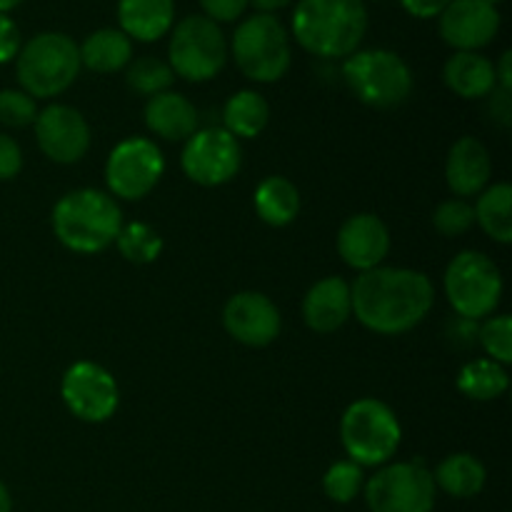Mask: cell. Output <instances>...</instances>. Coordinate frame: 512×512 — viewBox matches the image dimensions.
<instances>
[{
  "label": "cell",
  "mask_w": 512,
  "mask_h": 512,
  "mask_svg": "<svg viewBox=\"0 0 512 512\" xmlns=\"http://www.w3.org/2000/svg\"><path fill=\"white\" fill-rule=\"evenodd\" d=\"M353 315L363 328L378 335H405L418 328L435 305L433 280L420 270H365L350 285Z\"/></svg>",
  "instance_id": "6da1fadb"
},
{
  "label": "cell",
  "mask_w": 512,
  "mask_h": 512,
  "mask_svg": "<svg viewBox=\"0 0 512 512\" xmlns=\"http://www.w3.org/2000/svg\"><path fill=\"white\" fill-rule=\"evenodd\" d=\"M368 20L365 0H298L290 28L305 53L323 60H345L360 50Z\"/></svg>",
  "instance_id": "7a4b0ae2"
},
{
  "label": "cell",
  "mask_w": 512,
  "mask_h": 512,
  "mask_svg": "<svg viewBox=\"0 0 512 512\" xmlns=\"http://www.w3.org/2000/svg\"><path fill=\"white\" fill-rule=\"evenodd\" d=\"M50 223L60 245L73 253L95 255L115 245L123 228V210L110 193L78 188L55 203Z\"/></svg>",
  "instance_id": "3957f363"
},
{
  "label": "cell",
  "mask_w": 512,
  "mask_h": 512,
  "mask_svg": "<svg viewBox=\"0 0 512 512\" xmlns=\"http://www.w3.org/2000/svg\"><path fill=\"white\" fill-rule=\"evenodd\" d=\"M80 50L70 35L48 30L38 33L20 45L15 58V75H18L20 90L35 100H48L63 95L70 85L78 80Z\"/></svg>",
  "instance_id": "277c9868"
},
{
  "label": "cell",
  "mask_w": 512,
  "mask_h": 512,
  "mask_svg": "<svg viewBox=\"0 0 512 512\" xmlns=\"http://www.w3.org/2000/svg\"><path fill=\"white\" fill-rule=\"evenodd\" d=\"M340 443L345 455L360 468H383L403 443V428L388 403L360 398L345 408L340 418Z\"/></svg>",
  "instance_id": "5b68a950"
},
{
  "label": "cell",
  "mask_w": 512,
  "mask_h": 512,
  "mask_svg": "<svg viewBox=\"0 0 512 512\" xmlns=\"http://www.w3.org/2000/svg\"><path fill=\"white\" fill-rule=\"evenodd\" d=\"M340 73L350 93L375 110L398 108L413 93V70L393 50H355L343 60Z\"/></svg>",
  "instance_id": "8992f818"
},
{
  "label": "cell",
  "mask_w": 512,
  "mask_h": 512,
  "mask_svg": "<svg viewBox=\"0 0 512 512\" xmlns=\"http://www.w3.org/2000/svg\"><path fill=\"white\" fill-rule=\"evenodd\" d=\"M228 48L240 73L253 83H278L293 63L288 28L268 13L240 20Z\"/></svg>",
  "instance_id": "52a82bcc"
},
{
  "label": "cell",
  "mask_w": 512,
  "mask_h": 512,
  "mask_svg": "<svg viewBox=\"0 0 512 512\" xmlns=\"http://www.w3.org/2000/svg\"><path fill=\"white\" fill-rule=\"evenodd\" d=\"M228 55L230 48L223 28L205 15H188L170 30L168 65L175 78L208 83L223 73Z\"/></svg>",
  "instance_id": "ba28073f"
},
{
  "label": "cell",
  "mask_w": 512,
  "mask_h": 512,
  "mask_svg": "<svg viewBox=\"0 0 512 512\" xmlns=\"http://www.w3.org/2000/svg\"><path fill=\"white\" fill-rule=\"evenodd\" d=\"M445 298L455 315L480 323L498 310L503 298L500 268L480 250H463L445 268Z\"/></svg>",
  "instance_id": "9c48e42d"
},
{
  "label": "cell",
  "mask_w": 512,
  "mask_h": 512,
  "mask_svg": "<svg viewBox=\"0 0 512 512\" xmlns=\"http://www.w3.org/2000/svg\"><path fill=\"white\" fill-rule=\"evenodd\" d=\"M363 495L370 512H433L438 488L433 473L418 458L383 465L365 480Z\"/></svg>",
  "instance_id": "30bf717a"
},
{
  "label": "cell",
  "mask_w": 512,
  "mask_h": 512,
  "mask_svg": "<svg viewBox=\"0 0 512 512\" xmlns=\"http://www.w3.org/2000/svg\"><path fill=\"white\" fill-rule=\"evenodd\" d=\"M163 173V150L143 135L120 140L105 160V185L115 200H143L153 193Z\"/></svg>",
  "instance_id": "8fae6325"
},
{
  "label": "cell",
  "mask_w": 512,
  "mask_h": 512,
  "mask_svg": "<svg viewBox=\"0 0 512 512\" xmlns=\"http://www.w3.org/2000/svg\"><path fill=\"white\" fill-rule=\"evenodd\" d=\"M180 168L185 178L203 188L230 183L243 168V148L225 128H198L183 145Z\"/></svg>",
  "instance_id": "7c38bea8"
},
{
  "label": "cell",
  "mask_w": 512,
  "mask_h": 512,
  "mask_svg": "<svg viewBox=\"0 0 512 512\" xmlns=\"http://www.w3.org/2000/svg\"><path fill=\"white\" fill-rule=\"evenodd\" d=\"M60 398L75 418L98 425L118 413L120 388L108 368L93 360H78L63 373Z\"/></svg>",
  "instance_id": "4fadbf2b"
},
{
  "label": "cell",
  "mask_w": 512,
  "mask_h": 512,
  "mask_svg": "<svg viewBox=\"0 0 512 512\" xmlns=\"http://www.w3.org/2000/svg\"><path fill=\"white\" fill-rule=\"evenodd\" d=\"M33 130L45 158L58 165L80 163L93 143V133H90L85 115L63 103H53L38 110Z\"/></svg>",
  "instance_id": "5bb4252c"
},
{
  "label": "cell",
  "mask_w": 512,
  "mask_h": 512,
  "mask_svg": "<svg viewBox=\"0 0 512 512\" xmlns=\"http://www.w3.org/2000/svg\"><path fill=\"white\" fill-rule=\"evenodd\" d=\"M223 328L235 343L248 348H265L275 343L283 330L280 310L268 295L258 290L235 293L223 308Z\"/></svg>",
  "instance_id": "9a60e30c"
},
{
  "label": "cell",
  "mask_w": 512,
  "mask_h": 512,
  "mask_svg": "<svg viewBox=\"0 0 512 512\" xmlns=\"http://www.w3.org/2000/svg\"><path fill=\"white\" fill-rule=\"evenodd\" d=\"M500 10L485 0H453L438 18V33L455 53H478L500 33Z\"/></svg>",
  "instance_id": "2e32d148"
},
{
  "label": "cell",
  "mask_w": 512,
  "mask_h": 512,
  "mask_svg": "<svg viewBox=\"0 0 512 512\" xmlns=\"http://www.w3.org/2000/svg\"><path fill=\"white\" fill-rule=\"evenodd\" d=\"M335 248L348 268L365 273L380 268L390 253V230L375 213H355L340 225Z\"/></svg>",
  "instance_id": "e0dca14e"
},
{
  "label": "cell",
  "mask_w": 512,
  "mask_h": 512,
  "mask_svg": "<svg viewBox=\"0 0 512 512\" xmlns=\"http://www.w3.org/2000/svg\"><path fill=\"white\" fill-rule=\"evenodd\" d=\"M493 178V160L488 148L478 138L463 135L455 140L445 160V183L455 198H473L490 185Z\"/></svg>",
  "instance_id": "ac0fdd59"
},
{
  "label": "cell",
  "mask_w": 512,
  "mask_h": 512,
  "mask_svg": "<svg viewBox=\"0 0 512 512\" xmlns=\"http://www.w3.org/2000/svg\"><path fill=\"white\" fill-rule=\"evenodd\" d=\"M353 315L350 283L340 275L318 280L303 298V320L313 333L328 335L343 328Z\"/></svg>",
  "instance_id": "d6986e66"
},
{
  "label": "cell",
  "mask_w": 512,
  "mask_h": 512,
  "mask_svg": "<svg viewBox=\"0 0 512 512\" xmlns=\"http://www.w3.org/2000/svg\"><path fill=\"white\" fill-rule=\"evenodd\" d=\"M145 128L168 143H185L198 130V108L183 93L165 90L148 98L143 110Z\"/></svg>",
  "instance_id": "ffe728a7"
},
{
  "label": "cell",
  "mask_w": 512,
  "mask_h": 512,
  "mask_svg": "<svg viewBox=\"0 0 512 512\" xmlns=\"http://www.w3.org/2000/svg\"><path fill=\"white\" fill-rule=\"evenodd\" d=\"M118 25L130 40L155 43L175 25V0H118Z\"/></svg>",
  "instance_id": "44dd1931"
},
{
  "label": "cell",
  "mask_w": 512,
  "mask_h": 512,
  "mask_svg": "<svg viewBox=\"0 0 512 512\" xmlns=\"http://www.w3.org/2000/svg\"><path fill=\"white\" fill-rule=\"evenodd\" d=\"M443 83L463 100H483L498 88L495 63L483 53H453L443 65Z\"/></svg>",
  "instance_id": "7402d4cb"
},
{
  "label": "cell",
  "mask_w": 512,
  "mask_h": 512,
  "mask_svg": "<svg viewBox=\"0 0 512 512\" xmlns=\"http://www.w3.org/2000/svg\"><path fill=\"white\" fill-rule=\"evenodd\" d=\"M78 50L80 65L100 75L120 73L133 60V40L120 28L95 30L78 45Z\"/></svg>",
  "instance_id": "603a6c76"
},
{
  "label": "cell",
  "mask_w": 512,
  "mask_h": 512,
  "mask_svg": "<svg viewBox=\"0 0 512 512\" xmlns=\"http://www.w3.org/2000/svg\"><path fill=\"white\" fill-rule=\"evenodd\" d=\"M253 208L270 228H285L300 213V193L285 175H268L253 193Z\"/></svg>",
  "instance_id": "cb8c5ba5"
},
{
  "label": "cell",
  "mask_w": 512,
  "mask_h": 512,
  "mask_svg": "<svg viewBox=\"0 0 512 512\" xmlns=\"http://www.w3.org/2000/svg\"><path fill=\"white\" fill-rule=\"evenodd\" d=\"M270 105L258 90H238L223 105V125L233 138L253 140L268 128Z\"/></svg>",
  "instance_id": "d4e9b609"
},
{
  "label": "cell",
  "mask_w": 512,
  "mask_h": 512,
  "mask_svg": "<svg viewBox=\"0 0 512 512\" xmlns=\"http://www.w3.org/2000/svg\"><path fill=\"white\" fill-rule=\"evenodd\" d=\"M433 480L435 488L448 493L450 498L465 500L483 493L488 473H485V465L473 453H453L445 460H440V465L433 473Z\"/></svg>",
  "instance_id": "484cf974"
},
{
  "label": "cell",
  "mask_w": 512,
  "mask_h": 512,
  "mask_svg": "<svg viewBox=\"0 0 512 512\" xmlns=\"http://www.w3.org/2000/svg\"><path fill=\"white\" fill-rule=\"evenodd\" d=\"M475 223L490 240L500 245L512 243V188L510 183H493L478 195L473 205Z\"/></svg>",
  "instance_id": "4316f807"
},
{
  "label": "cell",
  "mask_w": 512,
  "mask_h": 512,
  "mask_svg": "<svg viewBox=\"0 0 512 512\" xmlns=\"http://www.w3.org/2000/svg\"><path fill=\"white\" fill-rule=\"evenodd\" d=\"M455 385L465 398L490 403V400H498L508 393L510 375L505 365L495 363V360L475 358L458 370Z\"/></svg>",
  "instance_id": "83f0119b"
},
{
  "label": "cell",
  "mask_w": 512,
  "mask_h": 512,
  "mask_svg": "<svg viewBox=\"0 0 512 512\" xmlns=\"http://www.w3.org/2000/svg\"><path fill=\"white\" fill-rule=\"evenodd\" d=\"M115 248L128 263L150 265L163 255L165 243L153 225L133 220V223H123L118 238H115Z\"/></svg>",
  "instance_id": "f1b7e54d"
},
{
  "label": "cell",
  "mask_w": 512,
  "mask_h": 512,
  "mask_svg": "<svg viewBox=\"0 0 512 512\" xmlns=\"http://www.w3.org/2000/svg\"><path fill=\"white\" fill-rule=\"evenodd\" d=\"M125 83H128V88L133 93L153 98V95H160L173 88L175 75L165 60L153 58V55H143V58H135L128 63V68H125Z\"/></svg>",
  "instance_id": "f546056e"
},
{
  "label": "cell",
  "mask_w": 512,
  "mask_h": 512,
  "mask_svg": "<svg viewBox=\"0 0 512 512\" xmlns=\"http://www.w3.org/2000/svg\"><path fill=\"white\" fill-rule=\"evenodd\" d=\"M365 488V473L360 465L353 460H338L330 465L323 475V493L328 495L333 503L348 505L363 493Z\"/></svg>",
  "instance_id": "4dcf8cb0"
},
{
  "label": "cell",
  "mask_w": 512,
  "mask_h": 512,
  "mask_svg": "<svg viewBox=\"0 0 512 512\" xmlns=\"http://www.w3.org/2000/svg\"><path fill=\"white\" fill-rule=\"evenodd\" d=\"M478 343L490 360L500 365L512 363V318L510 315H490L480 320Z\"/></svg>",
  "instance_id": "1f68e13d"
},
{
  "label": "cell",
  "mask_w": 512,
  "mask_h": 512,
  "mask_svg": "<svg viewBox=\"0 0 512 512\" xmlns=\"http://www.w3.org/2000/svg\"><path fill=\"white\" fill-rule=\"evenodd\" d=\"M473 225H475L473 205L463 198L443 200L433 213V228L438 230L443 238H458V235H465Z\"/></svg>",
  "instance_id": "d6a6232c"
},
{
  "label": "cell",
  "mask_w": 512,
  "mask_h": 512,
  "mask_svg": "<svg viewBox=\"0 0 512 512\" xmlns=\"http://www.w3.org/2000/svg\"><path fill=\"white\" fill-rule=\"evenodd\" d=\"M38 118V103L25 90L5 88L0 90V123L5 128H28Z\"/></svg>",
  "instance_id": "836d02e7"
},
{
  "label": "cell",
  "mask_w": 512,
  "mask_h": 512,
  "mask_svg": "<svg viewBox=\"0 0 512 512\" xmlns=\"http://www.w3.org/2000/svg\"><path fill=\"white\" fill-rule=\"evenodd\" d=\"M200 8H203L205 18H210L213 23H235V20L243 18V13L248 10L250 0H198Z\"/></svg>",
  "instance_id": "e575fe53"
},
{
  "label": "cell",
  "mask_w": 512,
  "mask_h": 512,
  "mask_svg": "<svg viewBox=\"0 0 512 512\" xmlns=\"http://www.w3.org/2000/svg\"><path fill=\"white\" fill-rule=\"evenodd\" d=\"M23 170V150L18 140L10 138L8 133H0V180L18 178Z\"/></svg>",
  "instance_id": "d590c367"
},
{
  "label": "cell",
  "mask_w": 512,
  "mask_h": 512,
  "mask_svg": "<svg viewBox=\"0 0 512 512\" xmlns=\"http://www.w3.org/2000/svg\"><path fill=\"white\" fill-rule=\"evenodd\" d=\"M20 30L15 25V20L10 15L0 13V65L5 63H13L20 53Z\"/></svg>",
  "instance_id": "8d00e7d4"
},
{
  "label": "cell",
  "mask_w": 512,
  "mask_h": 512,
  "mask_svg": "<svg viewBox=\"0 0 512 512\" xmlns=\"http://www.w3.org/2000/svg\"><path fill=\"white\" fill-rule=\"evenodd\" d=\"M485 100H488L490 118H493L495 123L503 125V128H510L512 125V90L495 88Z\"/></svg>",
  "instance_id": "74e56055"
},
{
  "label": "cell",
  "mask_w": 512,
  "mask_h": 512,
  "mask_svg": "<svg viewBox=\"0 0 512 512\" xmlns=\"http://www.w3.org/2000/svg\"><path fill=\"white\" fill-rule=\"evenodd\" d=\"M450 3H453V0H400L405 13L413 15V18L418 20L440 18V13H443Z\"/></svg>",
  "instance_id": "f35d334b"
},
{
  "label": "cell",
  "mask_w": 512,
  "mask_h": 512,
  "mask_svg": "<svg viewBox=\"0 0 512 512\" xmlns=\"http://www.w3.org/2000/svg\"><path fill=\"white\" fill-rule=\"evenodd\" d=\"M448 333H450V340H453V343H458V345H463V348L478 343V323H475V320L460 318V315H458V318L450 323Z\"/></svg>",
  "instance_id": "ab89813d"
},
{
  "label": "cell",
  "mask_w": 512,
  "mask_h": 512,
  "mask_svg": "<svg viewBox=\"0 0 512 512\" xmlns=\"http://www.w3.org/2000/svg\"><path fill=\"white\" fill-rule=\"evenodd\" d=\"M495 80H498V88L503 90H512V53L505 50L500 55L498 65H495Z\"/></svg>",
  "instance_id": "60d3db41"
},
{
  "label": "cell",
  "mask_w": 512,
  "mask_h": 512,
  "mask_svg": "<svg viewBox=\"0 0 512 512\" xmlns=\"http://www.w3.org/2000/svg\"><path fill=\"white\" fill-rule=\"evenodd\" d=\"M290 3H293V0H250V5H253L258 13H268V15H275L278 10L288 8Z\"/></svg>",
  "instance_id": "b9f144b4"
},
{
  "label": "cell",
  "mask_w": 512,
  "mask_h": 512,
  "mask_svg": "<svg viewBox=\"0 0 512 512\" xmlns=\"http://www.w3.org/2000/svg\"><path fill=\"white\" fill-rule=\"evenodd\" d=\"M0 512H13V498H10V490L5 488L3 480H0Z\"/></svg>",
  "instance_id": "7bdbcfd3"
},
{
  "label": "cell",
  "mask_w": 512,
  "mask_h": 512,
  "mask_svg": "<svg viewBox=\"0 0 512 512\" xmlns=\"http://www.w3.org/2000/svg\"><path fill=\"white\" fill-rule=\"evenodd\" d=\"M20 3H23V0H0V13H5V15H8L10 10H15V8H18Z\"/></svg>",
  "instance_id": "ee69618b"
},
{
  "label": "cell",
  "mask_w": 512,
  "mask_h": 512,
  "mask_svg": "<svg viewBox=\"0 0 512 512\" xmlns=\"http://www.w3.org/2000/svg\"><path fill=\"white\" fill-rule=\"evenodd\" d=\"M485 3H490V5H495V8H498V5L505 3V0H485Z\"/></svg>",
  "instance_id": "f6af8a7d"
}]
</instances>
